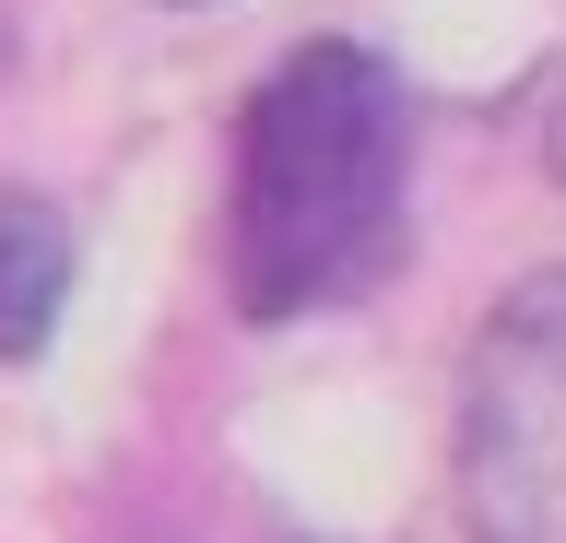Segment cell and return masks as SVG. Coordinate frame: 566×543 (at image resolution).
Returning <instances> with one entry per match:
<instances>
[{"label":"cell","instance_id":"obj_6","mask_svg":"<svg viewBox=\"0 0 566 543\" xmlns=\"http://www.w3.org/2000/svg\"><path fill=\"white\" fill-rule=\"evenodd\" d=\"M295 543H307V532H295Z\"/></svg>","mask_w":566,"mask_h":543},{"label":"cell","instance_id":"obj_5","mask_svg":"<svg viewBox=\"0 0 566 543\" xmlns=\"http://www.w3.org/2000/svg\"><path fill=\"white\" fill-rule=\"evenodd\" d=\"M166 12H201V0H166Z\"/></svg>","mask_w":566,"mask_h":543},{"label":"cell","instance_id":"obj_2","mask_svg":"<svg viewBox=\"0 0 566 543\" xmlns=\"http://www.w3.org/2000/svg\"><path fill=\"white\" fill-rule=\"evenodd\" d=\"M449 497L460 543H566V260L520 272L460 343Z\"/></svg>","mask_w":566,"mask_h":543},{"label":"cell","instance_id":"obj_3","mask_svg":"<svg viewBox=\"0 0 566 543\" xmlns=\"http://www.w3.org/2000/svg\"><path fill=\"white\" fill-rule=\"evenodd\" d=\"M71 307V213L48 189H0V366H35Z\"/></svg>","mask_w":566,"mask_h":543},{"label":"cell","instance_id":"obj_1","mask_svg":"<svg viewBox=\"0 0 566 543\" xmlns=\"http://www.w3.org/2000/svg\"><path fill=\"white\" fill-rule=\"evenodd\" d=\"M413 249V95L366 36H307L248 83L224 154V295L237 320H331Z\"/></svg>","mask_w":566,"mask_h":543},{"label":"cell","instance_id":"obj_4","mask_svg":"<svg viewBox=\"0 0 566 543\" xmlns=\"http://www.w3.org/2000/svg\"><path fill=\"white\" fill-rule=\"evenodd\" d=\"M543 166H555V189H566V83H555V107H543Z\"/></svg>","mask_w":566,"mask_h":543}]
</instances>
